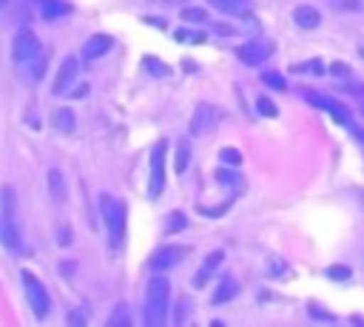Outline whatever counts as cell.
<instances>
[{
    "label": "cell",
    "mask_w": 364,
    "mask_h": 327,
    "mask_svg": "<svg viewBox=\"0 0 364 327\" xmlns=\"http://www.w3.org/2000/svg\"><path fill=\"white\" fill-rule=\"evenodd\" d=\"M219 119H222V111H219L213 102H199V105L193 108V117H191L188 131H191V136H202V134L213 131V128L219 125Z\"/></svg>",
    "instance_id": "4"
},
{
    "label": "cell",
    "mask_w": 364,
    "mask_h": 327,
    "mask_svg": "<svg viewBox=\"0 0 364 327\" xmlns=\"http://www.w3.org/2000/svg\"><path fill=\"white\" fill-rule=\"evenodd\" d=\"M168 301H171V282L156 273L145 287V324L162 327L168 321Z\"/></svg>",
    "instance_id": "1"
},
{
    "label": "cell",
    "mask_w": 364,
    "mask_h": 327,
    "mask_svg": "<svg viewBox=\"0 0 364 327\" xmlns=\"http://www.w3.org/2000/svg\"><path fill=\"white\" fill-rule=\"evenodd\" d=\"M111 45H114L111 34H91L85 40V45H82V57L85 60H100V57H105L111 51Z\"/></svg>",
    "instance_id": "12"
},
{
    "label": "cell",
    "mask_w": 364,
    "mask_h": 327,
    "mask_svg": "<svg viewBox=\"0 0 364 327\" xmlns=\"http://www.w3.org/2000/svg\"><path fill=\"white\" fill-rule=\"evenodd\" d=\"M68 324H85V316L80 310H74V313H68Z\"/></svg>",
    "instance_id": "31"
},
{
    "label": "cell",
    "mask_w": 364,
    "mask_h": 327,
    "mask_svg": "<svg viewBox=\"0 0 364 327\" xmlns=\"http://www.w3.org/2000/svg\"><path fill=\"white\" fill-rule=\"evenodd\" d=\"M100 213H102V222L108 227L111 245L119 247L122 236H125V205L111 193H100Z\"/></svg>",
    "instance_id": "3"
},
{
    "label": "cell",
    "mask_w": 364,
    "mask_h": 327,
    "mask_svg": "<svg viewBox=\"0 0 364 327\" xmlns=\"http://www.w3.org/2000/svg\"><path fill=\"white\" fill-rule=\"evenodd\" d=\"M293 23H296L299 28L310 31V28H316V26L321 23V14H318V9H313V6H307V3H301V6H296V9H293Z\"/></svg>",
    "instance_id": "13"
},
{
    "label": "cell",
    "mask_w": 364,
    "mask_h": 327,
    "mask_svg": "<svg viewBox=\"0 0 364 327\" xmlns=\"http://www.w3.org/2000/svg\"><path fill=\"white\" fill-rule=\"evenodd\" d=\"M330 6H333L336 11H358V9H361L358 0H330Z\"/></svg>",
    "instance_id": "26"
},
{
    "label": "cell",
    "mask_w": 364,
    "mask_h": 327,
    "mask_svg": "<svg viewBox=\"0 0 364 327\" xmlns=\"http://www.w3.org/2000/svg\"><path fill=\"white\" fill-rule=\"evenodd\" d=\"M185 253H188V247H179V245H162V247L151 256L148 267H151L154 273H165V270L176 267V264L185 259Z\"/></svg>",
    "instance_id": "9"
},
{
    "label": "cell",
    "mask_w": 364,
    "mask_h": 327,
    "mask_svg": "<svg viewBox=\"0 0 364 327\" xmlns=\"http://www.w3.org/2000/svg\"><path fill=\"white\" fill-rule=\"evenodd\" d=\"M142 65H145L148 71H154L156 77H168V74H171V68H168L165 63H156L154 57H145V63H142Z\"/></svg>",
    "instance_id": "23"
},
{
    "label": "cell",
    "mask_w": 364,
    "mask_h": 327,
    "mask_svg": "<svg viewBox=\"0 0 364 327\" xmlns=\"http://www.w3.org/2000/svg\"><path fill=\"white\" fill-rule=\"evenodd\" d=\"M51 125H54L60 134H71L74 125H77V117H74L71 108H57V111L51 114Z\"/></svg>",
    "instance_id": "16"
},
{
    "label": "cell",
    "mask_w": 364,
    "mask_h": 327,
    "mask_svg": "<svg viewBox=\"0 0 364 327\" xmlns=\"http://www.w3.org/2000/svg\"><path fill=\"white\" fill-rule=\"evenodd\" d=\"M77 60L74 57H65L63 60V65H60V71H57V77H54V82H51V91L54 94H65L68 88H71V82L77 80Z\"/></svg>",
    "instance_id": "10"
},
{
    "label": "cell",
    "mask_w": 364,
    "mask_h": 327,
    "mask_svg": "<svg viewBox=\"0 0 364 327\" xmlns=\"http://www.w3.org/2000/svg\"><path fill=\"white\" fill-rule=\"evenodd\" d=\"M182 227H185V213L171 210V213H168V225H165V230L173 233V230H182Z\"/></svg>",
    "instance_id": "22"
},
{
    "label": "cell",
    "mask_w": 364,
    "mask_h": 327,
    "mask_svg": "<svg viewBox=\"0 0 364 327\" xmlns=\"http://www.w3.org/2000/svg\"><path fill=\"white\" fill-rule=\"evenodd\" d=\"M0 3H6V0H0Z\"/></svg>",
    "instance_id": "36"
},
{
    "label": "cell",
    "mask_w": 364,
    "mask_h": 327,
    "mask_svg": "<svg viewBox=\"0 0 364 327\" xmlns=\"http://www.w3.org/2000/svg\"><path fill=\"white\" fill-rule=\"evenodd\" d=\"M108 327H131V313H128V304H125V301H119V304L111 310Z\"/></svg>",
    "instance_id": "19"
},
{
    "label": "cell",
    "mask_w": 364,
    "mask_h": 327,
    "mask_svg": "<svg viewBox=\"0 0 364 327\" xmlns=\"http://www.w3.org/2000/svg\"><path fill=\"white\" fill-rule=\"evenodd\" d=\"M256 108H259L262 117H276V105H273L267 97H259V100H256Z\"/></svg>",
    "instance_id": "27"
},
{
    "label": "cell",
    "mask_w": 364,
    "mask_h": 327,
    "mask_svg": "<svg viewBox=\"0 0 364 327\" xmlns=\"http://www.w3.org/2000/svg\"><path fill=\"white\" fill-rule=\"evenodd\" d=\"M262 82L270 85V88H276V91H284V80H282V74H276V71H264V74H262Z\"/></svg>",
    "instance_id": "24"
},
{
    "label": "cell",
    "mask_w": 364,
    "mask_h": 327,
    "mask_svg": "<svg viewBox=\"0 0 364 327\" xmlns=\"http://www.w3.org/2000/svg\"><path fill=\"white\" fill-rule=\"evenodd\" d=\"M162 3H185V0H162Z\"/></svg>",
    "instance_id": "34"
},
{
    "label": "cell",
    "mask_w": 364,
    "mask_h": 327,
    "mask_svg": "<svg viewBox=\"0 0 364 327\" xmlns=\"http://www.w3.org/2000/svg\"><path fill=\"white\" fill-rule=\"evenodd\" d=\"M293 71H296V74H301V71H313V74H321V71H324V65H321L318 60H313V63H299V65H293Z\"/></svg>",
    "instance_id": "28"
},
{
    "label": "cell",
    "mask_w": 364,
    "mask_h": 327,
    "mask_svg": "<svg viewBox=\"0 0 364 327\" xmlns=\"http://www.w3.org/2000/svg\"><path fill=\"white\" fill-rule=\"evenodd\" d=\"M330 71H333V74H347V65H341V63H336V65H333Z\"/></svg>",
    "instance_id": "33"
},
{
    "label": "cell",
    "mask_w": 364,
    "mask_h": 327,
    "mask_svg": "<svg viewBox=\"0 0 364 327\" xmlns=\"http://www.w3.org/2000/svg\"><path fill=\"white\" fill-rule=\"evenodd\" d=\"M37 3H40V14L46 20H54V17L68 14V3H63V0H37Z\"/></svg>",
    "instance_id": "18"
},
{
    "label": "cell",
    "mask_w": 364,
    "mask_h": 327,
    "mask_svg": "<svg viewBox=\"0 0 364 327\" xmlns=\"http://www.w3.org/2000/svg\"><path fill=\"white\" fill-rule=\"evenodd\" d=\"M213 28H216V31H222V34H236V31H233L230 26H225V23H216Z\"/></svg>",
    "instance_id": "32"
},
{
    "label": "cell",
    "mask_w": 364,
    "mask_h": 327,
    "mask_svg": "<svg viewBox=\"0 0 364 327\" xmlns=\"http://www.w3.org/2000/svg\"><path fill=\"white\" fill-rule=\"evenodd\" d=\"M225 162H230V165H239L242 162V156H239V151H233V148H222V154H219Z\"/></svg>",
    "instance_id": "29"
},
{
    "label": "cell",
    "mask_w": 364,
    "mask_h": 327,
    "mask_svg": "<svg viewBox=\"0 0 364 327\" xmlns=\"http://www.w3.org/2000/svg\"><path fill=\"white\" fill-rule=\"evenodd\" d=\"M222 259H225V253H222V250H213V253H208V256H205V262L199 264V270L193 273V287H205V284L210 282V276L219 270Z\"/></svg>",
    "instance_id": "11"
},
{
    "label": "cell",
    "mask_w": 364,
    "mask_h": 327,
    "mask_svg": "<svg viewBox=\"0 0 364 327\" xmlns=\"http://www.w3.org/2000/svg\"><path fill=\"white\" fill-rule=\"evenodd\" d=\"M361 57H364V45H361Z\"/></svg>",
    "instance_id": "35"
},
{
    "label": "cell",
    "mask_w": 364,
    "mask_h": 327,
    "mask_svg": "<svg viewBox=\"0 0 364 327\" xmlns=\"http://www.w3.org/2000/svg\"><path fill=\"white\" fill-rule=\"evenodd\" d=\"M236 57H239L245 65H259V63H264L267 57H273V43L264 40V37H253V40H247L245 45L236 48Z\"/></svg>",
    "instance_id": "7"
},
{
    "label": "cell",
    "mask_w": 364,
    "mask_h": 327,
    "mask_svg": "<svg viewBox=\"0 0 364 327\" xmlns=\"http://www.w3.org/2000/svg\"><path fill=\"white\" fill-rule=\"evenodd\" d=\"M23 287H26V299H28L34 316L43 318V316L48 313V304H51V301H48V293H46V287H43V282H40L34 273L23 270Z\"/></svg>",
    "instance_id": "6"
},
{
    "label": "cell",
    "mask_w": 364,
    "mask_h": 327,
    "mask_svg": "<svg viewBox=\"0 0 364 327\" xmlns=\"http://www.w3.org/2000/svg\"><path fill=\"white\" fill-rule=\"evenodd\" d=\"M179 17H182V20H188V23H205L208 11H205V9H199V6H185V9L179 11Z\"/></svg>",
    "instance_id": "21"
},
{
    "label": "cell",
    "mask_w": 364,
    "mask_h": 327,
    "mask_svg": "<svg viewBox=\"0 0 364 327\" xmlns=\"http://www.w3.org/2000/svg\"><path fill=\"white\" fill-rule=\"evenodd\" d=\"M219 11H225L228 17H250L253 14V3L250 0H210Z\"/></svg>",
    "instance_id": "14"
},
{
    "label": "cell",
    "mask_w": 364,
    "mask_h": 327,
    "mask_svg": "<svg viewBox=\"0 0 364 327\" xmlns=\"http://www.w3.org/2000/svg\"><path fill=\"white\" fill-rule=\"evenodd\" d=\"M188 162H191V142L179 139V145H176V173H182L188 168Z\"/></svg>",
    "instance_id": "20"
},
{
    "label": "cell",
    "mask_w": 364,
    "mask_h": 327,
    "mask_svg": "<svg viewBox=\"0 0 364 327\" xmlns=\"http://www.w3.org/2000/svg\"><path fill=\"white\" fill-rule=\"evenodd\" d=\"M0 242L11 250L20 247V225H17V196L14 188L3 185L0 191Z\"/></svg>",
    "instance_id": "2"
},
{
    "label": "cell",
    "mask_w": 364,
    "mask_h": 327,
    "mask_svg": "<svg viewBox=\"0 0 364 327\" xmlns=\"http://www.w3.org/2000/svg\"><path fill=\"white\" fill-rule=\"evenodd\" d=\"M40 54V40L31 28H20L14 43H11V57L14 63H26V60H34Z\"/></svg>",
    "instance_id": "8"
},
{
    "label": "cell",
    "mask_w": 364,
    "mask_h": 327,
    "mask_svg": "<svg viewBox=\"0 0 364 327\" xmlns=\"http://www.w3.org/2000/svg\"><path fill=\"white\" fill-rule=\"evenodd\" d=\"M48 193H51V199L54 202H65V179H63V173L57 171V168H51L48 171Z\"/></svg>",
    "instance_id": "17"
},
{
    "label": "cell",
    "mask_w": 364,
    "mask_h": 327,
    "mask_svg": "<svg viewBox=\"0 0 364 327\" xmlns=\"http://www.w3.org/2000/svg\"><path fill=\"white\" fill-rule=\"evenodd\" d=\"M236 290H239V284H236V279L233 276H222L219 279V284H216V290H213V304H225V301H230L233 296H236Z\"/></svg>",
    "instance_id": "15"
},
{
    "label": "cell",
    "mask_w": 364,
    "mask_h": 327,
    "mask_svg": "<svg viewBox=\"0 0 364 327\" xmlns=\"http://www.w3.org/2000/svg\"><path fill=\"white\" fill-rule=\"evenodd\" d=\"M165 148L168 142L159 139L151 151V173H148V196H159L165 188Z\"/></svg>",
    "instance_id": "5"
},
{
    "label": "cell",
    "mask_w": 364,
    "mask_h": 327,
    "mask_svg": "<svg viewBox=\"0 0 364 327\" xmlns=\"http://www.w3.org/2000/svg\"><path fill=\"white\" fill-rule=\"evenodd\" d=\"M216 179H219V182H225V185H233L236 191L242 188V179L236 176V171H216Z\"/></svg>",
    "instance_id": "25"
},
{
    "label": "cell",
    "mask_w": 364,
    "mask_h": 327,
    "mask_svg": "<svg viewBox=\"0 0 364 327\" xmlns=\"http://www.w3.org/2000/svg\"><path fill=\"white\" fill-rule=\"evenodd\" d=\"M327 276H330V279H350V267H344V264L338 267V264H336V267L327 270Z\"/></svg>",
    "instance_id": "30"
}]
</instances>
